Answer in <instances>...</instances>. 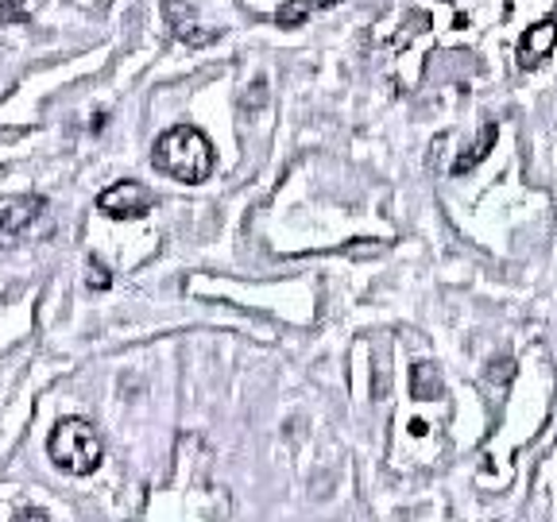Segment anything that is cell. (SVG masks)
Listing matches in <instances>:
<instances>
[{
  "mask_svg": "<svg viewBox=\"0 0 557 522\" xmlns=\"http://www.w3.org/2000/svg\"><path fill=\"white\" fill-rule=\"evenodd\" d=\"M337 0H287L283 9L275 12V20H278V27H298L306 16H313L318 9H333Z\"/></svg>",
  "mask_w": 557,
  "mask_h": 522,
  "instance_id": "cell-9",
  "label": "cell"
},
{
  "mask_svg": "<svg viewBox=\"0 0 557 522\" xmlns=\"http://www.w3.org/2000/svg\"><path fill=\"white\" fill-rule=\"evenodd\" d=\"M44 213V198L39 194H20V198L0 201V248L24 236V228Z\"/></svg>",
  "mask_w": 557,
  "mask_h": 522,
  "instance_id": "cell-4",
  "label": "cell"
},
{
  "mask_svg": "<svg viewBox=\"0 0 557 522\" xmlns=\"http://www.w3.org/2000/svg\"><path fill=\"white\" fill-rule=\"evenodd\" d=\"M492 148H496V124L487 121L484 128H480L476 144H472V148H469V156H461V159H457V163H453V174H457V178H461V174L476 171V166L484 163V159H487V151H492Z\"/></svg>",
  "mask_w": 557,
  "mask_h": 522,
  "instance_id": "cell-8",
  "label": "cell"
},
{
  "mask_svg": "<svg viewBox=\"0 0 557 522\" xmlns=\"http://www.w3.org/2000/svg\"><path fill=\"white\" fill-rule=\"evenodd\" d=\"M163 16H166V24L174 27V35L186 39V44H194V47L218 39V32H198V24H194V9L190 4H183V0H163Z\"/></svg>",
  "mask_w": 557,
  "mask_h": 522,
  "instance_id": "cell-6",
  "label": "cell"
},
{
  "mask_svg": "<svg viewBox=\"0 0 557 522\" xmlns=\"http://www.w3.org/2000/svg\"><path fill=\"white\" fill-rule=\"evenodd\" d=\"M12 522H51V519H47V511H39V507H27V511H20Z\"/></svg>",
  "mask_w": 557,
  "mask_h": 522,
  "instance_id": "cell-10",
  "label": "cell"
},
{
  "mask_svg": "<svg viewBox=\"0 0 557 522\" xmlns=\"http://www.w3.org/2000/svg\"><path fill=\"white\" fill-rule=\"evenodd\" d=\"M94 275H97V287H109V275H104L101 263H94Z\"/></svg>",
  "mask_w": 557,
  "mask_h": 522,
  "instance_id": "cell-11",
  "label": "cell"
},
{
  "mask_svg": "<svg viewBox=\"0 0 557 522\" xmlns=\"http://www.w3.org/2000/svg\"><path fill=\"white\" fill-rule=\"evenodd\" d=\"M557 47V16L539 20L534 27H527V35L519 39V66L534 70L539 62H546Z\"/></svg>",
  "mask_w": 557,
  "mask_h": 522,
  "instance_id": "cell-5",
  "label": "cell"
},
{
  "mask_svg": "<svg viewBox=\"0 0 557 522\" xmlns=\"http://www.w3.org/2000/svg\"><path fill=\"white\" fill-rule=\"evenodd\" d=\"M151 206H156V194L144 183H136V178H124V183H113L109 190L97 194V209H101L104 217H116V221L144 217Z\"/></svg>",
  "mask_w": 557,
  "mask_h": 522,
  "instance_id": "cell-3",
  "label": "cell"
},
{
  "mask_svg": "<svg viewBox=\"0 0 557 522\" xmlns=\"http://www.w3.org/2000/svg\"><path fill=\"white\" fill-rule=\"evenodd\" d=\"M410 395H414L418 402L442 399V395H445V383H442V375H437L434 364L418 360V364L410 368Z\"/></svg>",
  "mask_w": 557,
  "mask_h": 522,
  "instance_id": "cell-7",
  "label": "cell"
},
{
  "mask_svg": "<svg viewBox=\"0 0 557 522\" xmlns=\"http://www.w3.org/2000/svg\"><path fill=\"white\" fill-rule=\"evenodd\" d=\"M151 163L163 174H171L174 183H206L213 166H218V156H213V144L201 128L194 124H174L163 136L156 139V151H151Z\"/></svg>",
  "mask_w": 557,
  "mask_h": 522,
  "instance_id": "cell-1",
  "label": "cell"
},
{
  "mask_svg": "<svg viewBox=\"0 0 557 522\" xmlns=\"http://www.w3.org/2000/svg\"><path fill=\"white\" fill-rule=\"evenodd\" d=\"M47 457L66 476H94L104 461L101 434L86 418H62L59 426L51 430V437H47Z\"/></svg>",
  "mask_w": 557,
  "mask_h": 522,
  "instance_id": "cell-2",
  "label": "cell"
}]
</instances>
